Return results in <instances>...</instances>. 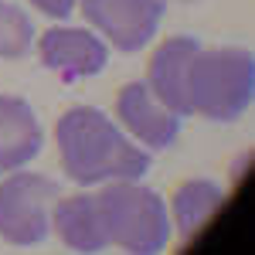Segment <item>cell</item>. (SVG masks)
<instances>
[{
	"label": "cell",
	"instance_id": "cell-1",
	"mask_svg": "<svg viewBox=\"0 0 255 255\" xmlns=\"http://www.w3.org/2000/svg\"><path fill=\"white\" fill-rule=\"evenodd\" d=\"M61 170L82 187L109 180H139L150 170V153L96 106H75L58 119L55 129Z\"/></svg>",
	"mask_w": 255,
	"mask_h": 255
},
{
	"label": "cell",
	"instance_id": "cell-2",
	"mask_svg": "<svg viewBox=\"0 0 255 255\" xmlns=\"http://www.w3.org/2000/svg\"><path fill=\"white\" fill-rule=\"evenodd\" d=\"M191 113L235 123L255 99V58L245 48H201L187 75Z\"/></svg>",
	"mask_w": 255,
	"mask_h": 255
},
{
	"label": "cell",
	"instance_id": "cell-3",
	"mask_svg": "<svg viewBox=\"0 0 255 255\" xmlns=\"http://www.w3.org/2000/svg\"><path fill=\"white\" fill-rule=\"evenodd\" d=\"M109 242L133 255H157L170 242V211L163 197L136 180H109L99 191Z\"/></svg>",
	"mask_w": 255,
	"mask_h": 255
},
{
	"label": "cell",
	"instance_id": "cell-4",
	"mask_svg": "<svg viewBox=\"0 0 255 255\" xmlns=\"http://www.w3.org/2000/svg\"><path fill=\"white\" fill-rule=\"evenodd\" d=\"M58 184L41 174H14L0 180V238L10 245H38L51 232Z\"/></svg>",
	"mask_w": 255,
	"mask_h": 255
},
{
	"label": "cell",
	"instance_id": "cell-5",
	"mask_svg": "<svg viewBox=\"0 0 255 255\" xmlns=\"http://www.w3.org/2000/svg\"><path fill=\"white\" fill-rule=\"evenodd\" d=\"M89 24L102 31L106 44L119 51H139L157 34L160 17L167 10L163 0H79Z\"/></svg>",
	"mask_w": 255,
	"mask_h": 255
},
{
	"label": "cell",
	"instance_id": "cell-6",
	"mask_svg": "<svg viewBox=\"0 0 255 255\" xmlns=\"http://www.w3.org/2000/svg\"><path fill=\"white\" fill-rule=\"evenodd\" d=\"M38 55L41 65L58 72L61 82H79V79H92L106 68L109 48L99 34L85 31V27H51V31L41 34Z\"/></svg>",
	"mask_w": 255,
	"mask_h": 255
},
{
	"label": "cell",
	"instance_id": "cell-7",
	"mask_svg": "<svg viewBox=\"0 0 255 255\" xmlns=\"http://www.w3.org/2000/svg\"><path fill=\"white\" fill-rule=\"evenodd\" d=\"M116 116L129 136H136L150 150H167L180 136V116L167 109L146 82H129L116 96Z\"/></svg>",
	"mask_w": 255,
	"mask_h": 255
},
{
	"label": "cell",
	"instance_id": "cell-8",
	"mask_svg": "<svg viewBox=\"0 0 255 255\" xmlns=\"http://www.w3.org/2000/svg\"><path fill=\"white\" fill-rule=\"evenodd\" d=\"M201 51V41L191 38V34H177V38H167L153 51L150 58V75H146V85L153 89V96L174 109L177 116H194L191 113V99H187V75H191V61Z\"/></svg>",
	"mask_w": 255,
	"mask_h": 255
},
{
	"label": "cell",
	"instance_id": "cell-9",
	"mask_svg": "<svg viewBox=\"0 0 255 255\" xmlns=\"http://www.w3.org/2000/svg\"><path fill=\"white\" fill-rule=\"evenodd\" d=\"M51 228L61 235V242L72 252H102L113 245L96 194L58 197L51 208Z\"/></svg>",
	"mask_w": 255,
	"mask_h": 255
},
{
	"label": "cell",
	"instance_id": "cell-10",
	"mask_svg": "<svg viewBox=\"0 0 255 255\" xmlns=\"http://www.w3.org/2000/svg\"><path fill=\"white\" fill-rule=\"evenodd\" d=\"M41 123L34 109L17 96H0V174L20 170L41 153Z\"/></svg>",
	"mask_w": 255,
	"mask_h": 255
},
{
	"label": "cell",
	"instance_id": "cell-11",
	"mask_svg": "<svg viewBox=\"0 0 255 255\" xmlns=\"http://www.w3.org/2000/svg\"><path fill=\"white\" fill-rule=\"evenodd\" d=\"M221 201H225V194H221V187L211 184V180H187L184 187H177L174 201H170L177 232L180 235H194L197 228H204L218 215Z\"/></svg>",
	"mask_w": 255,
	"mask_h": 255
},
{
	"label": "cell",
	"instance_id": "cell-12",
	"mask_svg": "<svg viewBox=\"0 0 255 255\" xmlns=\"http://www.w3.org/2000/svg\"><path fill=\"white\" fill-rule=\"evenodd\" d=\"M34 48V24L17 3L0 0V58H24Z\"/></svg>",
	"mask_w": 255,
	"mask_h": 255
},
{
	"label": "cell",
	"instance_id": "cell-13",
	"mask_svg": "<svg viewBox=\"0 0 255 255\" xmlns=\"http://www.w3.org/2000/svg\"><path fill=\"white\" fill-rule=\"evenodd\" d=\"M31 3H34V7H38L41 14H48V17H68V14H72V10H75V3H79V0H31Z\"/></svg>",
	"mask_w": 255,
	"mask_h": 255
},
{
	"label": "cell",
	"instance_id": "cell-14",
	"mask_svg": "<svg viewBox=\"0 0 255 255\" xmlns=\"http://www.w3.org/2000/svg\"><path fill=\"white\" fill-rule=\"evenodd\" d=\"M163 3H170V0H163Z\"/></svg>",
	"mask_w": 255,
	"mask_h": 255
}]
</instances>
